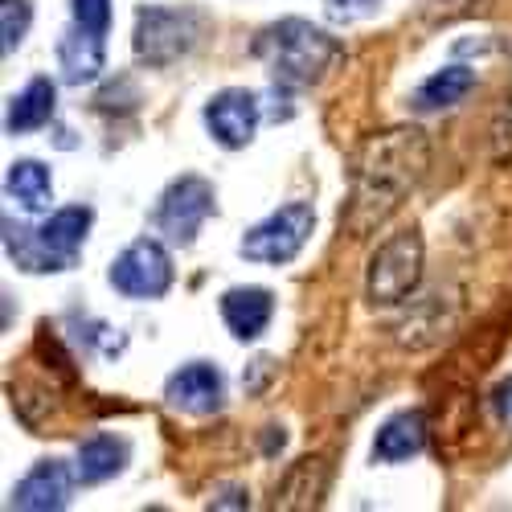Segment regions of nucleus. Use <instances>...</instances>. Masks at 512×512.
Masks as SVG:
<instances>
[{
  "label": "nucleus",
  "instance_id": "obj_1",
  "mask_svg": "<svg viewBox=\"0 0 512 512\" xmlns=\"http://www.w3.org/2000/svg\"><path fill=\"white\" fill-rule=\"evenodd\" d=\"M431 168V140L422 127H386L361 140L349 168V201L340 226L349 238H369L422 185Z\"/></svg>",
  "mask_w": 512,
  "mask_h": 512
},
{
  "label": "nucleus",
  "instance_id": "obj_2",
  "mask_svg": "<svg viewBox=\"0 0 512 512\" xmlns=\"http://www.w3.org/2000/svg\"><path fill=\"white\" fill-rule=\"evenodd\" d=\"M340 54H345L340 41L304 17H283L254 37V58L267 66L275 87H287V91L316 87L340 62Z\"/></svg>",
  "mask_w": 512,
  "mask_h": 512
},
{
  "label": "nucleus",
  "instance_id": "obj_3",
  "mask_svg": "<svg viewBox=\"0 0 512 512\" xmlns=\"http://www.w3.org/2000/svg\"><path fill=\"white\" fill-rule=\"evenodd\" d=\"M209 21L197 9H164V5H148L136 13V33H132V50L144 66L160 70L173 66L185 54H193L201 46Z\"/></svg>",
  "mask_w": 512,
  "mask_h": 512
},
{
  "label": "nucleus",
  "instance_id": "obj_4",
  "mask_svg": "<svg viewBox=\"0 0 512 512\" xmlns=\"http://www.w3.org/2000/svg\"><path fill=\"white\" fill-rule=\"evenodd\" d=\"M422 259H426V246H422V234L414 226L390 234L386 242L373 250L369 271H365L369 304H381V308L402 304L406 295L418 287V279H422Z\"/></svg>",
  "mask_w": 512,
  "mask_h": 512
},
{
  "label": "nucleus",
  "instance_id": "obj_5",
  "mask_svg": "<svg viewBox=\"0 0 512 512\" xmlns=\"http://www.w3.org/2000/svg\"><path fill=\"white\" fill-rule=\"evenodd\" d=\"M316 230V209L304 201H291L283 209H275L271 218H263L259 226H250L238 242V254L246 263H263V267H287L295 254L308 246Z\"/></svg>",
  "mask_w": 512,
  "mask_h": 512
},
{
  "label": "nucleus",
  "instance_id": "obj_6",
  "mask_svg": "<svg viewBox=\"0 0 512 512\" xmlns=\"http://www.w3.org/2000/svg\"><path fill=\"white\" fill-rule=\"evenodd\" d=\"M107 279L127 300H160L173 287V259L156 238H140L111 263Z\"/></svg>",
  "mask_w": 512,
  "mask_h": 512
},
{
  "label": "nucleus",
  "instance_id": "obj_7",
  "mask_svg": "<svg viewBox=\"0 0 512 512\" xmlns=\"http://www.w3.org/2000/svg\"><path fill=\"white\" fill-rule=\"evenodd\" d=\"M213 209H218L213 185L205 177H181L164 189L160 209H156V226L173 246H189L197 238V230L209 222Z\"/></svg>",
  "mask_w": 512,
  "mask_h": 512
},
{
  "label": "nucleus",
  "instance_id": "obj_8",
  "mask_svg": "<svg viewBox=\"0 0 512 512\" xmlns=\"http://www.w3.org/2000/svg\"><path fill=\"white\" fill-rule=\"evenodd\" d=\"M259 95L254 91H242V87H230L222 95H213L205 103V127H209V136L218 140L222 148L238 152L254 140V132H259Z\"/></svg>",
  "mask_w": 512,
  "mask_h": 512
},
{
  "label": "nucleus",
  "instance_id": "obj_9",
  "mask_svg": "<svg viewBox=\"0 0 512 512\" xmlns=\"http://www.w3.org/2000/svg\"><path fill=\"white\" fill-rule=\"evenodd\" d=\"M164 402L181 414H218L226 402V377L209 361H189L181 365L164 386Z\"/></svg>",
  "mask_w": 512,
  "mask_h": 512
},
{
  "label": "nucleus",
  "instance_id": "obj_10",
  "mask_svg": "<svg viewBox=\"0 0 512 512\" xmlns=\"http://www.w3.org/2000/svg\"><path fill=\"white\" fill-rule=\"evenodd\" d=\"M74 480H78V472H70L62 459H37L25 472V480L13 488L9 508H21V512H58V508L70 504Z\"/></svg>",
  "mask_w": 512,
  "mask_h": 512
},
{
  "label": "nucleus",
  "instance_id": "obj_11",
  "mask_svg": "<svg viewBox=\"0 0 512 512\" xmlns=\"http://www.w3.org/2000/svg\"><path fill=\"white\" fill-rule=\"evenodd\" d=\"M91 222H95V213L87 205H70V209L50 213V218L37 226V242L50 254L54 271H70L78 263V250H82V242H87Z\"/></svg>",
  "mask_w": 512,
  "mask_h": 512
},
{
  "label": "nucleus",
  "instance_id": "obj_12",
  "mask_svg": "<svg viewBox=\"0 0 512 512\" xmlns=\"http://www.w3.org/2000/svg\"><path fill=\"white\" fill-rule=\"evenodd\" d=\"M107 66V50H103V33H91L74 25L70 33H62L58 41V70H62V82L70 87H91V82L103 74Z\"/></svg>",
  "mask_w": 512,
  "mask_h": 512
},
{
  "label": "nucleus",
  "instance_id": "obj_13",
  "mask_svg": "<svg viewBox=\"0 0 512 512\" xmlns=\"http://www.w3.org/2000/svg\"><path fill=\"white\" fill-rule=\"evenodd\" d=\"M275 316V295L267 287H230L222 295V320L234 340H259Z\"/></svg>",
  "mask_w": 512,
  "mask_h": 512
},
{
  "label": "nucleus",
  "instance_id": "obj_14",
  "mask_svg": "<svg viewBox=\"0 0 512 512\" xmlns=\"http://www.w3.org/2000/svg\"><path fill=\"white\" fill-rule=\"evenodd\" d=\"M426 447V414L422 410H402L381 422L373 439V459L377 463H402Z\"/></svg>",
  "mask_w": 512,
  "mask_h": 512
},
{
  "label": "nucleus",
  "instance_id": "obj_15",
  "mask_svg": "<svg viewBox=\"0 0 512 512\" xmlns=\"http://www.w3.org/2000/svg\"><path fill=\"white\" fill-rule=\"evenodd\" d=\"M58 111V87L50 78H33L21 95H13L9 103V115H5V127L13 136H29L37 127H46Z\"/></svg>",
  "mask_w": 512,
  "mask_h": 512
},
{
  "label": "nucleus",
  "instance_id": "obj_16",
  "mask_svg": "<svg viewBox=\"0 0 512 512\" xmlns=\"http://www.w3.org/2000/svg\"><path fill=\"white\" fill-rule=\"evenodd\" d=\"M476 87V70L472 66H447L439 74H431L422 87L410 95L414 111H447L455 103H463Z\"/></svg>",
  "mask_w": 512,
  "mask_h": 512
},
{
  "label": "nucleus",
  "instance_id": "obj_17",
  "mask_svg": "<svg viewBox=\"0 0 512 512\" xmlns=\"http://www.w3.org/2000/svg\"><path fill=\"white\" fill-rule=\"evenodd\" d=\"M127 463V443L115 439V435H91L87 443L78 447V459H74V472H78V484H103L111 476L123 472Z\"/></svg>",
  "mask_w": 512,
  "mask_h": 512
},
{
  "label": "nucleus",
  "instance_id": "obj_18",
  "mask_svg": "<svg viewBox=\"0 0 512 512\" xmlns=\"http://www.w3.org/2000/svg\"><path fill=\"white\" fill-rule=\"evenodd\" d=\"M5 189H9V197L25 213H41V209H50V201H54L50 168L37 164V160H13L9 164V177H5Z\"/></svg>",
  "mask_w": 512,
  "mask_h": 512
},
{
  "label": "nucleus",
  "instance_id": "obj_19",
  "mask_svg": "<svg viewBox=\"0 0 512 512\" xmlns=\"http://www.w3.org/2000/svg\"><path fill=\"white\" fill-rule=\"evenodd\" d=\"M324 488H328V467H324V459H300V463H295L291 472H287V480L279 484L275 504H279V508H312V504H320Z\"/></svg>",
  "mask_w": 512,
  "mask_h": 512
},
{
  "label": "nucleus",
  "instance_id": "obj_20",
  "mask_svg": "<svg viewBox=\"0 0 512 512\" xmlns=\"http://www.w3.org/2000/svg\"><path fill=\"white\" fill-rule=\"evenodd\" d=\"M5 250H9V259H13L21 271H29V275H46V271H54L50 254L41 250L33 226H17L13 218H5Z\"/></svg>",
  "mask_w": 512,
  "mask_h": 512
},
{
  "label": "nucleus",
  "instance_id": "obj_21",
  "mask_svg": "<svg viewBox=\"0 0 512 512\" xmlns=\"http://www.w3.org/2000/svg\"><path fill=\"white\" fill-rule=\"evenodd\" d=\"M29 21H33L29 0H0V50L13 54L29 33Z\"/></svg>",
  "mask_w": 512,
  "mask_h": 512
},
{
  "label": "nucleus",
  "instance_id": "obj_22",
  "mask_svg": "<svg viewBox=\"0 0 512 512\" xmlns=\"http://www.w3.org/2000/svg\"><path fill=\"white\" fill-rule=\"evenodd\" d=\"M70 13H74V25L107 37V29H111V0H70Z\"/></svg>",
  "mask_w": 512,
  "mask_h": 512
},
{
  "label": "nucleus",
  "instance_id": "obj_23",
  "mask_svg": "<svg viewBox=\"0 0 512 512\" xmlns=\"http://www.w3.org/2000/svg\"><path fill=\"white\" fill-rule=\"evenodd\" d=\"M381 9V0H324V17L332 25H357Z\"/></svg>",
  "mask_w": 512,
  "mask_h": 512
},
{
  "label": "nucleus",
  "instance_id": "obj_24",
  "mask_svg": "<svg viewBox=\"0 0 512 512\" xmlns=\"http://www.w3.org/2000/svg\"><path fill=\"white\" fill-rule=\"evenodd\" d=\"M492 156L504 164L512 160V95L504 99L500 115H496V127H492Z\"/></svg>",
  "mask_w": 512,
  "mask_h": 512
},
{
  "label": "nucleus",
  "instance_id": "obj_25",
  "mask_svg": "<svg viewBox=\"0 0 512 512\" xmlns=\"http://www.w3.org/2000/svg\"><path fill=\"white\" fill-rule=\"evenodd\" d=\"M492 406H496V414H500L504 422H512V377H504L500 386L492 390Z\"/></svg>",
  "mask_w": 512,
  "mask_h": 512
},
{
  "label": "nucleus",
  "instance_id": "obj_26",
  "mask_svg": "<svg viewBox=\"0 0 512 512\" xmlns=\"http://www.w3.org/2000/svg\"><path fill=\"white\" fill-rule=\"evenodd\" d=\"M431 17L435 21H447V17H455V13H463V9H472V5H480V0H431Z\"/></svg>",
  "mask_w": 512,
  "mask_h": 512
}]
</instances>
